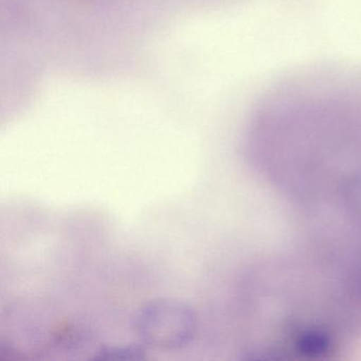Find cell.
<instances>
[{
    "mask_svg": "<svg viewBox=\"0 0 361 361\" xmlns=\"http://www.w3.org/2000/svg\"><path fill=\"white\" fill-rule=\"evenodd\" d=\"M94 358L104 360H141L145 358V348L139 344L101 346Z\"/></svg>",
    "mask_w": 361,
    "mask_h": 361,
    "instance_id": "obj_2",
    "label": "cell"
},
{
    "mask_svg": "<svg viewBox=\"0 0 361 361\" xmlns=\"http://www.w3.org/2000/svg\"><path fill=\"white\" fill-rule=\"evenodd\" d=\"M133 326L143 343L160 350L185 348L191 343L197 329L193 310L173 300H159L142 306Z\"/></svg>",
    "mask_w": 361,
    "mask_h": 361,
    "instance_id": "obj_1",
    "label": "cell"
}]
</instances>
